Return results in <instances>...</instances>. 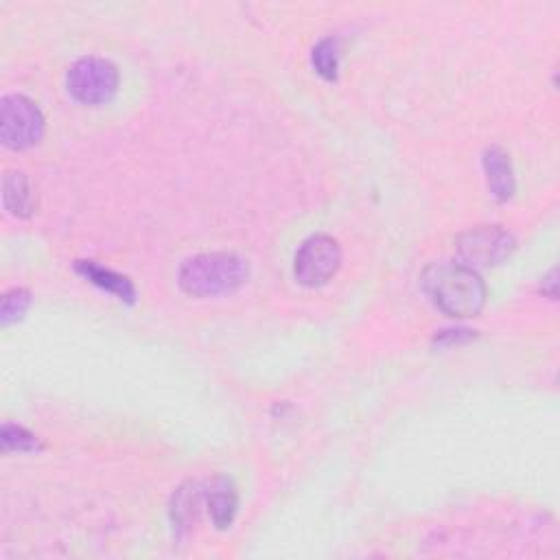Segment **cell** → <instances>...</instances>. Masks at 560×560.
Returning a JSON list of instances; mask_svg holds the SVG:
<instances>
[{
	"label": "cell",
	"instance_id": "obj_1",
	"mask_svg": "<svg viewBox=\"0 0 560 560\" xmlns=\"http://www.w3.org/2000/svg\"><path fill=\"white\" fill-rule=\"evenodd\" d=\"M423 289L431 302L449 318H475L486 307L488 289L473 267L455 261L429 265L423 274Z\"/></svg>",
	"mask_w": 560,
	"mask_h": 560
},
{
	"label": "cell",
	"instance_id": "obj_2",
	"mask_svg": "<svg viewBox=\"0 0 560 560\" xmlns=\"http://www.w3.org/2000/svg\"><path fill=\"white\" fill-rule=\"evenodd\" d=\"M250 265L239 254L210 252L186 259L180 267L178 283L193 298H215L237 291L248 283Z\"/></svg>",
	"mask_w": 560,
	"mask_h": 560
},
{
	"label": "cell",
	"instance_id": "obj_3",
	"mask_svg": "<svg viewBox=\"0 0 560 560\" xmlns=\"http://www.w3.org/2000/svg\"><path fill=\"white\" fill-rule=\"evenodd\" d=\"M66 88L84 105H103L119 90V70L103 57H81L68 68Z\"/></svg>",
	"mask_w": 560,
	"mask_h": 560
},
{
	"label": "cell",
	"instance_id": "obj_4",
	"mask_svg": "<svg viewBox=\"0 0 560 560\" xmlns=\"http://www.w3.org/2000/svg\"><path fill=\"white\" fill-rule=\"evenodd\" d=\"M44 136V116L25 95H7L0 101V138L9 149H29Z\"/></svg>",
	"mask_w": 560,
	"mask_h": 560
},
{
	"label": "cell",
	"instance_id": "obj_5",
	"mask_svg": "<svg viewBox=\"0 0 560 560\" xmlns=\"http://www.w3.org/2000/svg\"><path fill=\"white\" fill-rule=\"evenodd\" d=\"M517 241L501 226H477L462 232L455 241L460 261L473 267H495L515 252Z\"/></svg>",
	"mask_w": 560,
	"mask_h": 560
},
{
	"label": "cell",
	"instance_id": "obj_6",
	"mask_svg": "<svg viewBox=\"0 0 560 560\" xmlns=\"http://www.w3.org/2000/svg\"><path fill=\"white\" fill-rule=\"evenodd\" d=\"M342 248L329 235H313L300 245L294 261V274L300 285L322 287L340 272Z\"/></svg>",
	"mask_w": 560,
	"mask_h": 560
},
{
	"label": "cell",
	"instance_id": "obj_7",
	"mask_svg": "<svg viewBox=\"0 0 560 560\" xmlns=\"http://www.w3.org/2000/svg\"><path fill=\"white\" fill-rule=\"evenodd\" d=\"M484 171L488 180L490 195L497 202H508L515 195V171H512V162L506 149L501 147H488L484 151Z\"/></svg>",
	"mask_w": 560,
	"mask_h": 560
},
{
	"label": "cell",
	"instance_id": "obj_8",
	"mask_svg": "<svg viewBox=\"0 0 560 560\" xmlns=\"http://www.w3.org/2000/svg\"><path fill=\"white\" fill-rule=\"evenodd\" d=\"M75 270H77V274H81L86 280H90L92 285L110 291V294H114L116 298H121L125 302H134L136 289L132 285V280L127 276L116 274L114 270H108V267H103L95 261H77Z\"/></svg>",
	"mask_w": 560,
	"mask_h": 560
},
{
	"label": "cell",
	"instance_id": "obj_9",
	"mask_svg": "<svg viewBox=\"0 0 560 560\" xmlns=\"http://www.w3.org/2000/svg\"><path fill=\"white\" fill-rule=\"evenodd\" d=\"M3 204L14 217H31L35 213V195L25 173L7 171L3 178Z\"/></svg>",
	"mask_w": 560,
	"mask_h": 560
},
{
	"label": "cell",
	"instance_id": "obj_10",
	"mask_svg": "<svg viewBox=\"0 0 560 560\" xmlns=\"http://www.w3.org/2000/svg\"><path fill=\"white\" fill-rule=\"evenodd\" d=\"M200 504H202V486L197 482H189L175 490L171 499V521L173 528L180 534L191 528L200 515Z\"/></svg>",
	"mask_w": 560,
	"mask_h": 560
},
{
	"label": "cell",
	"instance_id": "obj_11",
	"mask_svg": "<svg viewBox=\"0 0 560 560\" xmlns=\"http://www.w3.org/2000/svg\"><path fill=\"white\" fill-rule=\"evenodd\" d=\"M237 508H239L237 490L226 480H219L208 493V512L219 530L230 528L232 521L237 517Z\"/></svg>",
	"mask_w": 560,
	"mask_h": 560
},
{
	"label": "cell",
	"instance_id": "obj_12",
	"mask_svg": "<svg viewBox=\"0 0 560 560\" xmlns=\"http://www.w3.org/2000/svg\"><path fill=\"white\" fill-rule=\"evenodd\" d=\"M311 62L320 77H324L326 81H335L337 70H340V49H337V42L333 38L320 40L315 44Z\"/></svg>",
	"mask_w": 560,
	"mask_h": 560
},
{
	"label": "cell",
	"instance_id": "obj_13",
	"mask_svg": "<svg viewBox=\"0 0 560 560\" xmlns=\"http://www.w3.org/2000/svg\"><path fill=\"white\" fill-rule=\"evenodd\" d=\"M0 447L3 451H20V453H31L42 449L38 436H33L31 431L20 425L5 423L3 431H0Z\"/></svg>",
	"mask_w": 560,
	"mask_h": 560
},
{
	"label": "cell",
	"instance_id": "obj_14",
	"mask_svg": "<svg viewBox=\"0 0 560 560\" xmlns=\"http://www.w3.org/2000/svg\"><path fill=\"white\" fill-rule=\"evenodd\" d=\"M29 307H31V294L27 289L7 291L3 296V302H0V322H3V326H9L22 320Z\"/></svg>",
	"mask_w": 560,
	"mask_h": 560
},
{
	"label": "cell",
	"instance_id": "obj_15",
	"mask_svg": "<svg viewBox=\"0 0 560 560\" xmlns=\"http://www.w3.org/2000/svg\"><path fill=\"white\" fill-rule=\"evenodd\" d=\"M475 337V331L469 329H451V331H442L434 337V344L438 346H453V344H464Z\"/></svg>",
	"mask_w": 560,
	"mask_h": 560
},
{
	"label": "cell",
	"instance_id": "obj_16",
	"mask_svg": "<svg viewBox=\"0 0 560 560\" xmlns=\"http://www.w3.org/2000/svg\"><path fill=\"white\" fill-rule=\"evenodd\" d=\"M558 270L554 267V270L547 274L545 278H543V294L547 296V298H552V300H556V296H558V291H556V287H558Z\"/></svg>",
	"mask_w": 560,
	"mask_h": 560
}]
</instances>
